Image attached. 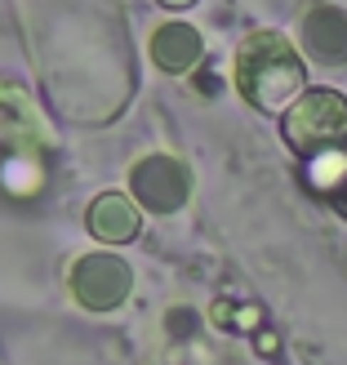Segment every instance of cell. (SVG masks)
Wrapping results in <instances>:
<instances>
[{
	"label": "cell",
	"instance_id": "1",
	"mask_svg": "<svg viewBox=\"0 0 347 365\" xmlns=\"http://www.w3.org/2000/svg\"><path fill=\"white\" fill-rule=\"evenodd\" d=\"M236 81H241V94L263 107V112H281V107L294 98V89L303 85V63L299 53L289 49V41L271 31L249 36L241 58H236Z\"/></svg>",
	"mask_w": 347,
	"mask_h": 365
},
{
	"label": "cell",
	"instance_id": "2",
	"mask_svg": "<svg viewBox=\"0 0 347 365\" xmlns=\"http://www.w3.org/2000/svg\"><path fill=\"white\" fill-rule=\"evenodd\" d=\"M285 138L299 152H334V143L347 138V98L334 89L303 94L285 116Z\"/></svg>",
	"mask_w": 347,
	"mask_h": 365
},
{
	"label": "cell",
	"instance_id": "3",
	"mask_svg": "<svg viewBox=\"0 0 347 365\" xmlns=\"http://www.w3.org/2000/svg\"><path fill=\"white\" fill-rule=\"evenodd\" d=\"M0 143L9 148V156H36L49 143V130L36 112V103L14 81H0Z\"/></svg>",
	"mask_w": 347,
	"mask_h": 365
},
{
	"label": "cell",
	"instance_id": "4",
	"mask_svg": "<svg viewBox=\"0 0 347 365\" xmlns=\"http://www.w3.org/2000/svg\"><path fill=\"white\" fill-rule=\"evenodd\" d=\"M71 289H76V299L85 307L107 312V307H116L130 294V267H125L116 254H89V259H81L76 272H71Z\"/></svg>",
	"mask_w": 347,
	"mask_h": 365
},
{
	"label": "cell",
	"instance_id": "5",
	"mask_svg": "<svg viewBox=\"0 0 347 365\" xmlns=\"http://www.w3.org/2000/svg\"><path fill=\"white\" fill-rule=\"evenodd\" d=\"M187 187H192L187 170L170 156H152V160H138L134 165V192H138L143 205L156 210V214L178 210L182 200H187Z\"/></svg>",
	"mask_w": 347,
	"mask_h": 365
},
{
	"label": "cell",
	"instance_id": "6",
	"mask_svg": "<svg viewBox=\"0 0 347 365\" xmlns=\"http://www.w3.org/2000/svg\"><path fill=\"white\" fill-rule=\"evenodd\" d=\"M89 232H94L98 241H107V245H125V241L138 236V214H134V205L125 196L107 192V196H98L94 205H89Z\"/></svg>",
	"mask_w": 347,
	"mask_h": 365
},
{
	"label": "cell",
	"instance_id": "7",
	"mask_svg": "<svg viewBox=\"0 0 347 365\" xmlns=\"http://www.w3.org/2000/svg\"><path fill=\"white\" fill-rule=\"evenodd\" d=\"M152 58H156V67H165V71H187V67L200 58V36H196L187 23L160 27V31L152 36Z\"/></svg>",
	"mask_w": 347,
	"mask_h": 365
},
{
	"label": "cell",
	"instance_id": "8",
	"mask_svg": "<svg viewBox=\"0 0 347 365\" xmlns=\"http://www.w3.org/2000/svg\"><path fill=\"white\" fill-rule=\"evenodd\" d=\"M307 45H312V53L325 58V63L343 58V53H347V18L338 9L312 14V18H307Z\"/></svg>",
	"mask_w": 347,
	"mask_h": 365
},
{
	"label": "cell",
	"instance_id": "9",
	"mask_svg": "<svg viewBox=\"0 0 347 365\" xmlns=\"http://www.w3.org/2000/svg\"><path fill=\"white\" fill-rule=\"evenodd\" d=\"M36 182H41V165H36V156H9L5 187H14V192H36Z\"/></svg>",
	"mask_w": 347,
	"mask_h": 365
},
{
	"label": "cell",
	"instance_id": "10",
	"mask_svg": "<svg viewBox=\"0 0 347 365\" xmlns=\"http://www.w3.org/2000/svg\"><path fill=\"white\" fill-rule=\"evenodd\" d=\"M160 5H165V9H187L192 0H160Z\"/></svg>",
	"mask_w": 347,
	"mask_h": 365
}]
</instances>
